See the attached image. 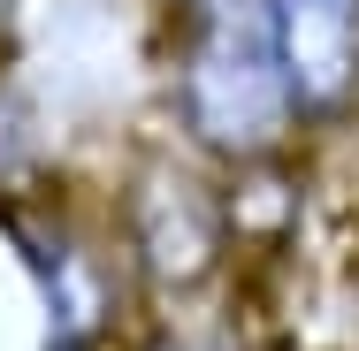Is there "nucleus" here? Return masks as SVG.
<instances>
[{"label": "nucleus", "instance_id": "1", "mask_svg": "<svg viewBox=\"0 0 359 351\" xmlns=\"http://www.w3.org/2000/svg\"><path fill=\"white\" fill-rule=\"evenodd\" d=\"M168 130L191 160H207L215 176L245 168H283L306 123L290 99L283 54L268 31L260 0H191L168 8Z\"/></svg>", "mask_w": 359, "mask_h": 351}, {"label": "nucleus", "instance_id": "2", "mask_svg": "<svg viewBox=\"0 0 359 351\" xmlns=\"http://www.w3.org/2000/svg\"><path fill=\"white\" fill-rule=\"evenodd\" d=\"M229 229H237V199L222 191V176L207 160H191V168L153 160L115 199V245H123L130 282H145V290L215 282L229 260Z\"/></svg>", "mask_w": 359, "mask_h": 351}, {"label": "nucleus", "instance_id": "3", "mask_svg": "<svg viewBox=\"0 0 359 351\" xmlns=\"http://www.w3.org/2000/svg\"><path fill=\"white\" fill-rule=\"evenodd\" d=\"M306 138L359 123V0H260Z\"/></svg>", "mask_w": 359, "mask_h": 351}, {"label": "nucleus", "instance_id": "4", "mask_svg": "<svg viewBox=\"0 0 359 351\" xmlns=\"http://www.w3.org/2000/svg\"><path fill=\"white\" fill-rule=\"evenodd\" d=\"M8 46H15V0H0V62H8Z\"/></svg>", "mask_w": 359, "mask_h": 351}, {"label": "nucleus", "instance_id": "5", "mask_svg": "<svg viewBox=\"0 0 359 351\" xmlns=\"http://www.w3.org/2000/svg\"><path fill=\"white\" fill-rule=\"evenodd\" d=\"M153 8H161V15H168V8H191V0H153Z\"/></svg>", "mask_w": 359, "mask_h": 351}]
</instances>
